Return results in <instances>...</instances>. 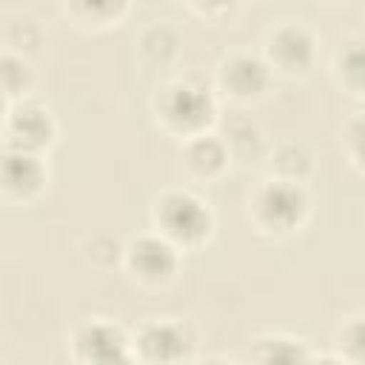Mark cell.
Returning a JSON list of instances; mask_svg holds the SVG:
<instances>
[{
	"instance_id": "obj_1",
	"label": "cell",
	"mask_w": 365,
	"mask_h": 365,
	"mask_svg": "<svg viewBox=\"0 0 365 365\" xmlns=\"http://www.w3.org/2000/svg\"><path fill=\"white\" fill-rule=\"evenodd\" d=\"M311 214V194L299 182L262 177L245 194V220L262 237H288L305 225Z\"/></svg>"
},
{
	"instance_id": "obj_2",
	"label": "cell",
	"mask_w": 365,
	"mask_h": 365,
	"mask_svg": "<svg viewBox=\"0 0 365 365\" xmlns=\"http://www.w3.org/2000/svg\"><path fill=\"white\" fill-rule=\"evenodd\" d=\"M157 125L180 143L208 134L217 125V94L188 77L168 80L151 100Z\"/></svg>"
},
{
	"instance_id": "obj_3",
	"label": "cell",
	"mask_w": 365,
	"mask_h": 365,
	"mask_svg": "<svg viewBox=\"0 0 365 365\" xmlns=\"http://www.w3.org/2000/svg\"><path fill=\"white\" fill-rule=\"evenodd\" d=\"M151 231L180 251H194L211 240L214 211L188 188H165L151 202Z\"/></svg>"
},
{
	"instance_id": "obj_4",
	"label": "cell",
	"mask_w": 365,
	"mask_h": 365,
	"mask_svg": "<svg viewBox=\"0 0 365 365\" xmlns=\"http://www.w3.org/2000/svg\"><path fill=\"white\" fill-rule=\"evenodd\" d=\"M180 248H174L157 231H140L123 242V271L145 288L168 285L180 271Z\"/></svg>"
},
{
	"instance_id": "obj_5",
	"label": "cell",
	"mask_w": 365,
	"mask_h": 365,
	"mask_svg": "<svg viewBox=\"0 0 365 365\" xmlns=\"http://www.w3.org/2000/svg\"><path fill=\"white\" fill-rule=\"evenodd\" d=\"M274 80L271 66L265 63L262 51H248V48H231L220 57L217 71H214V86L222 97H228L237 106L257 103L268 94Z\"/></svg>"
},
{
	"instance_id": "obj_6",
	"label": "cell",
	"mask_w": 365,
	"mask_h": 365,
	"mask_svg": "<svg viewBox=\"0 0 365 365\" xmlns=\"http://www.w3.org/2000/svg\"><path fill=\"white\" fill-rule=\"evenodd\" d=\"M131 351L140 365H180L194 351V334L177 317H148L137 325Z\"/></svg>"
},
{
	"instance_id": "obj_7",
	"label": "cell",
	"mask_w": 365,
	"mask_h": 365,
	"mask_svg": "<svg viewBox=\"0 0 365 365\" xmlns=\"http://www.w3.org/2000/svg\"><path fill=\"white\" fill-rule=\"evenodd\" d=\"M68 351L77 365H140L125 331L103 317L80 322L71 331Z\"/></svg>"
},
{
	"instance_id": "obj_8",
	"label": "cell",
	"mask_w": 365,
	"mask_h": 365,
	"mask_svg": "<svg viewBox=\"0 0 365 365\" xmlns=\"http://www.w3.org/2000/svg\"><path fill=\"white\" fill-rule=\"evenodd\" d=\"M262 57L271 71L305 74L317 60V37L302 20H279L265 31Z\"/></svg>"
},
{
	"instance_id": "obj_9",
	"label": "cell",
	"mask_w": 365,
	"mask_h": 365,
	"mask_svg": "<svg viewBox=\"0 0 365 365\" xmlns=\"http://www.w3.org/2000/svg\"><path fill=\"white\" fill-rule=\"evenodd\" d=\"M54 140H57V120L46 106L31 103V100L6 106L3 148L43 154L48 145H54Z\"/></svg>"
},
{
	"instance_id": "obj_10",
	"label": "cell",
	"mask_w": 365,
	"mask_h": 365,
	"mask_svg": "<svg viewBox=\"0 0 365 365\" xmlns=\"http://www.w3.org/2000/svg\"><path fill=\"white\" fill-rule=\"evenodd\" d=\"M48 182V168L43 163V154L3 148L0 160V188L3 197L11 202H31L43 194Z\"/></svg>"
},
{
	"instance_id": "obj_11",
	"label": "cell",
	"mask_w": 365,
	"mask_h": 365,
	"mask_svg": "<svg viewBox=\"0 0 365 365\" xmlns=\"http://www.w3.org/2000/svg\"><path fill=\"white\" fill-rule=\"evenodd\" d=\"M231 163L234 160L228 154V145L217 131H208L182 143V165L194 180H202V182L220 180L231 168Z\"/></svg>"
},
{
	"instance_id": "obj_12",
	"label": "cell",
	"mask_w": 365,
	"mask_h": 365,
	"mask_svg": "<svg viewBox=\"0 0 365 365\" xmlns=\"http://www.w3.org/2000/svg\"><path fill=\"white\" fill-rule=\"evenodd\" d=\"M217 134L228 145V154H231L234 163H257V160H265L268 157L265 131L248 114H231V117H225L220 123V131Z\"/></svg>"
},
{
	"instance_id": "obj_13",
	"label": "cell",
	"mask_w": 365,
	"mask_h": 365,
	"mask_svg": "<svg viewBox=\"0 0 365 365\" xmlns=\"http://www.w3.org/2000/svg\"><path fill=\"white\" fill-rule=\"evenodd\" d=\"M331 74L336 86L354 97H365V37L351 34L339 43L331 60Z\"/></svg>"
},
{
	"instance_id": "obj_14",
	"label": "cell",
	"mask_w": 365,
	"mask_h": 365,
	"mask_svg": "<svg viewBox=\"0 0 365 365\" xmlns=\"http://www.w3.org/2000/svg\"><path fill=\"white\" fill-rule=\"evenodd\" d=\"M265 165H268V177L305 185L314 171V157H311L308 145H302L297 140H282L274 148H268Z\"/></svg>"
},
{
	"instance_id": "obj_15",
	"label": "cell",
	"mask_w": 365,
	"mask_h": 365,
	"mask_svg": "<svg viewBox=\"0 0 365 365\" xmlns=\"http://www.w3.org/2000/svg\"><path fill=\"white\" fill-rule=\"evenodd\" d=\"M314 356L302 339L288 334H265L251 345V365H311Z\"/></svg>"
},
{
	"instance_id": "obj_16",
	"label": "cell",
	"mask_w": 365,
	"mask_h": 365,
	"mask_svg": "<svg viewBox=\"0 0 365 365\" xmlns=\"http://www.w3.org/2000/svg\"><path fill=\"white\" fill-rule=\"evenodd\" d=\"M137 51L148 66H165L180 51V34L168 23H148L137 37Z\"/></svg>"
},
{
	"instance_id": "obj_17",
	"label": "cell",
	"mask_w": 365,
	"mask_h": 365,
	"mask_svg": "<svg viewBox=\"0 0 365 365\" xmlns=\"http://www.w3.org/2000/svg\"><path fill=\"white\" fill-rule=\"evenodd\" d=\"M31 86H34V71H31L29 57L3 48V54H0V88H3L6 106L23 103V97L31 91Z\"/></svg>"
},
{
	"instance_id": "obj_18",
	"label": "cell",
	"mask_w": 365,
	"mask_h": 365,
	"mask_svg": "<svg viewBox=\"0 0 365 365\" xmlns=\"http://www.w3.org/2000/svg\"><path fill=\"white\" fill-rule=\"evenodd\" d=\"M125 3L120 0H77V3H66L63 11H68L80 26H91V29H100V26H111L114 20H120L125 14Z\"/></svg>"
},
{
	"instance_id": "obj_19",
	"label": "cell",
	"mask_w": 365,
	"mask_h": 365,
	"mask_svg": "<svg viewBox=\"0 0 365 365\" xmlns=\"http://www.w3.org/2000/svg\"><path fill=\"white\" fill-rule=\"evenodd\" d=\"M334 354L354 365H365V314L348 317L334 336Z\"/></svg>"
},
{
	"instance_id": "obj_20",
	"label": "cell",
	"mask_w": 365,
	"mask_h": 365,
	"mask_svg": "<svg viewBox=\"0 0 365 365\" xmlns=\"http://www.w3.org/2000/svg\"><path fill=\"white\" fill-rule=\"evenodd\" d=\"M339 148L354 171L365 174V111L351 114L339 128Z\"/></svg>"
},
{
	"instance_id": "obj_21",
	"label": "cell",
	"mask_w": 365,
	"mask_h": 365,
	"mask_svg": "<svg viewBox=\"0 0 365 365\" xmlns=\"http://www.w3.org/2000/svg\"><path fill=\"white\" fill-rule=\"evenodd\" d=\"M14 34H20V37H23V43H20L17 54H29V51H34V48H37V43H40V26H37L31 17H17V20H11V23H9L6 37H14Z\"/></svg>"
},
{
	"instance_id": "obj_22",
	"label": "cell",
	"mask_w": 365,
	"mask_h": 365,
	"mask_svg": "<svg viewBox=\"0 0 365 365\" xmlns=\"http://www.w3.org/2000/svg\"><path fill=\"white\" fill-rule=\"evenodd\" d=\"M311 365H354V362L342 359L339 354H322V356H314V362H311Z\"/></svg>"
},
{
	"instance_id": "obj_23",
	"label": "cell",
	"mask_w": 365,
	"mask_h": 365,
	"mask_svg": "<svg viewBox=\"0 0 365 365\" xmlns=\"http://www.w3.org/2000/svg\"><path fill=\"white\" fill-rule=\"evenodd\" d=\"M194 365H240V362L225 359V356H205V359H197Z\"/></svg>"
}]
</instances>
